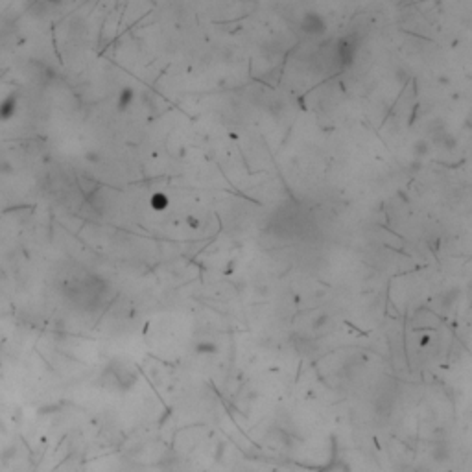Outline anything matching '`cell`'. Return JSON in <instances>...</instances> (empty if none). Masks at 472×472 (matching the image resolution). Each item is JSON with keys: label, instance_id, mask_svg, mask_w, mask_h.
Masks as SVG:
<instances>
[{"label": "cell", "instance_id": "6da1fadb", "mask_svg": "<svg viewBox=\"0 0 472 472\" xmlns=\"http://www.w3.org/2000/svg\"><path fill=\"white\" fill-rule=\"evenodd\" d=\"M105 386L117 389V391H127L135 384V374L133 369L126 367L122 362H115L104 371Z\"/></svg>", "mask_w": 472, "mask_h": 472}, {"label": "cell", "instance_id": "7a4b0ae2", "mask_svg": "<svg viewBox=\"0 0 472 472\" xmlns=\"http://www.w3.org/2000/svg\"><path fill=\"white\" fill-rule=\"evenodd\" d=\"M18 107V95L17 92H9L2 102H0V120L8 122L15 117Z\"/></svg>", "mask_w": 472, "mask_h": 472}, {"label": "cell", "instance_id": "3957f363", "mask_svg": "<svg viewBox=\"0 0 472 472\" xmlns=\"http://www.w3.org/2000/svg\"><path fill=\"white\" fill-rule=\"evenodd\" d=\"M133 102H135V90L131 87H124L117 96V109L118 111H126V109L133 105Z\"/></svg>", "mask_w": 472, "mask_h": 472}, {"label": "cell", "instance_id": "277c9868", "mask_svg": "<svg viewBox=\"0 0 472 472\" xmlns=\"http://www.w3.org/2000/svg\"><path fill=\"white\" fill-rule=\"evenodd\" d=\"M149 205H152L153 211H164V209L168 207V198H166V194L155 192V194L152 196V199H149Z\"/></svg>", "mask_w": 472, "mask_h": 472}, {"label": "cell", "instance_id": "5b68a950", "mask_svg": "<svg viewBox=\"0 0 472 472\" xmlns=\"http://www.w3.org/2000/svg\"><path fill=\"white\" fill-rule=\"evenodd\" d=\"M448 458H450V450H448V446L443 445V443L436 445V448H433V459H436L437 463H443V461H446Z\"/></svg>", "mask_w": 472, "mask_h": 472}, {"label": "cell", "instance_id": "8992f818", "mask_svg": "<svg viewBox=\"0 0 472 472\" xmlns=\"http://www.w3.org/2000/svg\"><path fill=\"white\" fill-rule=\"evenodd\" d=\"M196 351H198L199 354H214V352H216V345H214V343H199V345L196 347Z\"/></svg>", "mask_w": 472, "mask_h": 472}, {"label": "cell", "instance_id": "52a82bcc", "mask_svg": "<svg viewBox=\"0 0 472 472\" xmlns=\"http://www.w3.org/2000/svg\"><path fill=\"white\" fill-rule=\"evenodd\" d=\"M11 172H13V166L8 161H0V176L2 174H11Z\"/></svg>", "mask_w": 472, "mask_h": 472}]
</instances>
